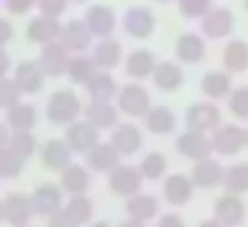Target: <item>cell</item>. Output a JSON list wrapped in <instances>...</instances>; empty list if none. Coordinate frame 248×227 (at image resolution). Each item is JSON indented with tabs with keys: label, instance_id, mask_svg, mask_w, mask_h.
Here are the masks:
<instances>
[{
	"label": "cell",
	"instance_id": "obj_12",
	"mask_svg": "<svg viewBox=\"0 0 248 227\" xmlns=\"http://www.w3.org/2000/svg\"><path fill=\"white\" fill-rule=\"evenodd\" d=\"M32 198V209L38 216H54L59 214L62 209H64V203H62V187H56V184H38L35 187V193L30 195Z\"/></svg>",
	"mask_w": 248,
	"mask_h": 227
},
{
	"label": "cell",
	"instance_id": "obj_38",
	"mask_svg": "<svg viewBox=\"0 0 248 227\" xmlns=\"http://www.w3.org/2000/svg\"><path fill=\"white\" fill-rule=\"evenodd\" d=\"M166 168H168V161H166V155H163V152H147L144 161L139 163L141 177H144V179H152V182H155V179H163Z\"/></svg>",
	"mask_w": 248,
	"mask_h": 227
},
{
	"label": "cell",
	"instance_id": "obj_17",
	"mask_svg": "<svg viewBox=\"0 0 248 227\" xmlns=\"http://www.w3.org/2000/svg\"><path fill=\"white\" fill-rule=\"evenodd\" d=\"M192 193H195L192 177H184V174H171V177H166V182H163V198H166L171 206L189 203Z\"/></svg>",
	"mask_w": 248,
	"mask_h": 227
},
{
	"label": "cell",
	"instance_id": "obj_43",
	"mask_svg": "<svg viewBox=\"0 0 248 227\" xmlns=\"http://www.w3.org/2000/svg\"><path fill=\"white\" fill-rule=\"evenodd\" d=\"M230 113L235 118L248 120V86H240L230 94Z\"/></svg>",
	"mask_w": 248,
	"mask_h": 227
},
{
	"label": "cell",
	"instance_id": "obj_37",
	"mask_svg": "<svg viewBox=\"0 0 248 227\" xmlns=\"http://www.w3.org/2000/svg\"><path fill=\"white\" fill-rule=\"evenodd\" d=\"M227 193H248V163H235V166L224 168V179H221Z\"/></svg>",
	"mask_w": 248,
	"mask_h": 227
},
{
	"label": "cell",
	"instance_id": "obj_41",
	"mask_svg": "<svg viewBox=\"0 0 248 227\" xmlns=\"http://www.w3.org/2000/svg\"><path fill=\"white\" fill-rule=\"evenodd\" d=\"M22 99V91H19L16 81L14 78H0V107L11 110L14 104H19Z\"/></svg>",
	"mask_w": 248,
	"mask_h": 227
},
{
	"label": "cell",
	"instance_id": "obj_1",
	"mask_svg": "<svg viewBox=\"0 0 248 227\" xmlns=\"http://www.w3.org/2000/svg\"><path fill=\"white\" fill-rule=\"evenodd\" d=\"M80 110H83L80 99L72 91H54L48 97V104H46V118L54 126H70V123H75Z\"/></svg>",
	"mask_w": 248,
	"mask_h": 227
},
{
	"label": "cell",
	"instance_id": "obj_46",
	"mask_svg": "<svg viewBox=\"0 0 248 227\" xmlns=\"http://www.w3.org/2000/svg\"><path fill=\"white\" fill-rule=\"evenodd\" d=\"M48 227H80V225H75V222H72L64 211H59V214L48 216Z\"/></svg>",
	"mask_w": 248,
	"mask_h": 227
},
{
	"label": "cell",
	"instance_id": "obj_27",
	"mask_svg": "<svg viewBox=\"0 0 248 227\" xmlns=\"http://www.w3.org/2000/svg\"><path fill=\"white\" fill-rule=\"evenodd\" d=\"M203 54H205V43H203L200 35H195V32L179 35V40H176L179 62H184V65H198V62L203 59Z\"/></svg>",
	"mask_w": 248,
	"mask_h": 227
},
{
	"label": "cell",
	"instance_id": "obj_40",
	"mask_svg": "<svg viewBox=\"0 0 248 227\" xmlns=\"http://www.w3.org/2000/svg\"><path fill=\"white\" fill-rule=\"evenodd\" d=\"M8 147H11V150L16 152V155H22L24 161H27V158H32V155H35V150H38L32 131H22V134H14L11 139H8Z\"/></svg>",
	"mask_w": 248,
	"mask_h": 227
},
{
	"label": "cell",
	"instance_id": "obj_7",
	"mask_svg": "<svg viewBox=\"0 0 248 227\" xmlns=\"http://www.w3.org/2000/svg\"><path fill=\"white\" fill-rule=\"evenodd\" d=\"M214 219L221 227H240L243 219H246V203L240 200V195H235V193L221 195L214 203Z\"/></svg>",
	"mask_w": 248,
	"mask_h": 227
},
{
	"label": "cell",
	"instance_id": "obj_42",
	"mask_svg": "<svg viewBox=\"0 0 248 227\" xmlns=\"http://www.w3.org/2000/svg\"><path fill=\"white\" fill-rule=\"evenodd\" d=\"M211 11V0H179V14L184 19H203Z\"/></svg>",
	"mask_w": 248,
	"mask_h": 227
},
{
	"label": "cell",
	"instance_id": "obj_58",
	"mask_svg": "<svg viewBox=\"0 0 248 227\" xmlns=\"http://www.w3.org/2000/svg\"><path fill=\"white\" fill-rule=\"evenodd\" d=\"M246 139H248V129H246Z\"/></svg>",
	"mask_w": 248,
	"mask_h": 227
},
{
	"label": "cell",
	"instance_id": "obj_56",
	"mask_svg": "<svg viewBox=\"0 0 248 227\" xmlns=\"http://www.w3.org/2000/svg\"><path fill=\"white\" fill-rule=\"evenodd\" d=\"M157 3H171V0H157Z\"/></svg>",
	"mask_w": 248,
	"mask_h": 227
},
{
	"label": "cell",
	"instance_id": "obj_55",
	"mask_svg": "<svg viewBox=\"0 0 248 227\" xmlns=\"http://www.w3.org/2000/svg\"><path fill=\"white\" fill-rule=\"evenodd\" d=\"M70 3H86V0H70Z\"/></svg>",
	"mask_w": 248,
	"mask_h": 227
},
{
	"label": "cell",
	"instance_id": "obj_10",
	"mask_svg": "<svg viewBox=\"0 0 248 227\" xmlns=\"http://www.w3.org/2000/svg\"><path fill=\"white\" fill-rule=\"evenodd\" d=\"M235 30V16L230 8H211L203 19H200V32L211 40H221L227 35H232Z\"/></svg>",
	"mask_w": 248,
	"mask_h": 227
},
{
	"label": "cell",
	"instance_id": "obj_50",
	"mask_svg": "<svg viewBox=\"0 0 248 227\" xmlns=\"http://www.w3.org/2000/svg\"><path fill=\"white\" fill-rule=\"evenodd\" d=\"M8 139H11V136H8V126L0 123V150H3V147H8Z\"/></svg>",
	"mask_w": 248,
	"mask_h": 227
},
{
	"label": "cell",
	"instance_id": "obj_36",
	"mask_svg": "<svg viewBox=\"0 0 248 227\" xmlns=\"http://www.w3.org/2000/svg\"><path fill=\"white\" fill-rule=\"evenodd\" d=\"M96 72H99V67L91 56H72L70 67H67V78H70L72 83H80V86H86Z\"/></svg>",
	"mask_w": 248,
	"mask_h": 227
},
{
	"label": "cell",
	"instance_id": "obj_8",
	"mask_svg": "<svg viewBox=\"0 0 248 227\" xmlns=\"http://www.w3.org/2000/svg\"><path fill=\"white\" fill-rule=\"evenodd\" d=\"M70 49H67L62 40H54V43H46L43 51H40V67H43L46 75L51 78H59L67 75V67H70Z\"/></svg>",
	"mask_w": 248,
	"mask_h": 227
},
{
	"label": "cell",
	"instance_id": "obj_44",
	"mask_svg": "<svg viewBox=\"0 0 248 227\" xmlns=\"http://www.w3.org/2000/svg\"><path fill=\"white\" fill-rule=\"evenodd\" d=\"M67 6H70V0H38L40 14L43 16H54V19H59L67 11Z\"/></svg>",
	"mask_w": 248,
	"mask_h": 227
},
{
	"label": "cell",
	"instance_id": "obj_2",
	"mask_svg": "<svg viewBox=\"0 0 248 227\" xmlns=\"http://www.w3.org/2000/svg\"><path fill=\"white\" fill-rule=\"evenodd\" d=\"M118 107L120 113H125L128 118H144L150 113V94H147L144 86L139 83H128L118 91Z\"/></svg>",
	"mask_w": 248,
	"mask_h": 227
},
{
	"label": "cell",
	"instance_id": "obj_34",
	"mask_svg": "<svg viewBox=\"0 0 248 227\" xmlns=\"http://www.w3.org/2000/svg\"><path fill=\"white\" fill-rule=\"evenodd\" d=\"M120 54H123V49H120L118 40L104 38V40H99V43H96L91 59L96 62V67H102V70H112V67L120 65Z\"/></svg>",
	"mask_w": 248,
	"mask_h": 227
},
{
	"label": "cell",
	"instance_id": "obj_18",
	"mask_svg": "<svg viewBox=\"0 0 248 227\" xmlns=\"http://www.w3.org/2000/svg\"><path fill=\"white\" fill-rule=\"evenodd\" d=\"M86 24L93 32V38L104 40V38H109V35L115 32L118 19H115V11L109 6H91L88 14H86Z\"/></svg>",
	"mask_w": 248,
	"mask_h": 227
},
{
	"label": "cell",
	"instance_id": "obj_16",
	"mask_svg": "<svg viewBox=\"0 0 248 227\" xmlns=\"http://www.w3.org/2000/svg\"><path fill=\"white\" fill-rule=\"evenodd\" d=\"M14 81H16L22 94H38L46 86V72L40 67V62H22L14 72Z\"/></svg>",
	"mask_w": 248,
	"mask_h": 227
},
{
	"label": "cell",
	"instance_id": "obj_57",
	"mask_svg": "<svg viewBox=\"0 0 248 227\" xmlns=\"http://www.w3.org/2000/svg\"><path fill=\"white\" fill-rule=\"evenodd\" d=\"M243 6H246V8H248V0H243Z\"/></svg>",
	"mask_w": 248,
	"mask_h": 227
},
{
	"label": "cell",
	"instance_id": "obj_53",
	"mask_svg": "<svg viewBox=\"0 0 248 227\" xmlns=\"http://www.w3.org/2000/svg\"><path fill=\"white\" fill-rule=\"evenodd\" d=\"M6 222V206H3V200H0V225Z\"/></svg>",
	"mask_w": 248,
	"mask_h": 227
},
{
	"label": "cell",
	"instance_id": "obj_45",
	"mask_svg": "<svg viewBox=\"0 0 248 227\" xmlns=\"http://www.w3.org/2000/svg\"><path fill=\"white\" fill-rule=\"evenodd\" d=\"M35 3H38V0H6V8L14 16H22V14H27Z\"/></svg>",
	"mask_w": 248,
	"mask_h": 227
},
{
	"label": "cell",
	"instance_id": "obj_22",
	"mask_svg": "<svg viewBox=\"0 0 248 227\" xmlns=\"http://www.w3.org/2000/svg\"><path fill=\"white\" fill-rule=\"evenodd\" d=\"M152 83L166 94L179 91L182 83H184V72L176 62H160V65L155 67V72H152Z\"/></svg>",
	"mask_w": 248,
	"mask_h": 227
},
{
	"label": "cell",
	"instance_id": "obj_3",
	"mask_svg": "<svg viewBox=\"0 0 248 227\" xmlns=\"http://www.w3.org/2000/svg\"><path fill=\"white\" fill-rule=\"evenodd\" d=\"M184 123H187V129H192V131L208 134V131H216L221 126V110L216 107L214 102H198V104H192V107L187 110Z\"/></svg>",
	"mask_w": 248,
	"mask_h": 227
},
{
	"label": "cell",
	"instance_id": "obj_52",
	"mask_svg": "<svg viewBox=\"0 0 248 227\" xmlns=\"http://www.w3.org/2000/svg\"><path fill=\"white\" fill-rule=\"evenodd\" d=\"M198 227H221V225H219V222H216V219H208V222H200Z\"/></svg>",
	"mask_w": 248,
	"mask_h": 227
},
{
	"label": "cell",
	"instance_id": "obj_4",
	"mask_svg": "<svg viewBox=\"0 0 248 227\" xmlns=\"http://www.w3.org/2000/svg\"><path fill=\"white\" fill-rule=\"evenodd\" d=\"M211 145H214L216 155H237V152L248 145L246 129H240L237 123L219 126V129L214 131V136H211Z\"/></svg>",
	"mask_w": 248,
	"mask_h": 227
},
{
	"label": "cell",
	"instance_id": "obj_14",
	"mask_svg": "<svg viewBox=\"0 0 248 227\" xmlns=\"http://www.w3.org/2000/svg\"><path fill=\"white\" fill-rule=\"evenodd\" d=\"M93 32L88 30L86 19H70L67 24H62V43L70 49V54H83L91 46Z\"/></svg>",
	"mask_w": 248,
	"mask_h": 227
},
{
	"label": "cell",
	"instance_id": "obj_35",
	"mask_svg": "<svg viewBox=\"0 0 248 227\" xmlns=\"http://www.w3.org/2000/svg\"><path fill=\"white\" fill-rule=\"evenodd\" d=\"M62 211H64L75 225H88L91 216H93V200L88 198L86 193H83V195H70V200L64 203V209H62Z\"/></svg>",
	"mask_w": 248,
	"mask_h": 227
},
{
	"label": "cell",
	"instance_id": "obj_49",
	"mask_svg": "<svg viewBox=\"0 0 248 227\" xmlns=\"http://www.w3.org/2000/svg\"><path fill=\"white\" fill-rule=\"evenodd\" d=\"M8 67H11V59H8V54L3 49H0V78H6Z\"/></svg>",
	"mask_w": 248,
	"mask_h": 227
},
{
	"label": "cell",
	"instance_id": "obj_30",
	"mask_svg": "<svg viewBox=\"0 0 248 227\" xmlns=\"http://www.w3.org/2000/svg\"><path fill=\"white\" fill-rule=\"evenodd\" d=\"M86 91L91 97V102H109L118 97V83L109 72H96L91 81L86 83Z\"/></svg>",
	"mask_w": 248,
	"mask_h": 227
},
{
	"label": "cell",
	"instance_id": "obj_5",
	"mask_svg": "<svg viewBox=\"0 0 248 227\" xmlns=\"http://www.w3.org/2000/svg\"><path fill=\"white\" fill-rule=\"evenodd\" d=\"M176 152L189 161H203V158H211L214 152V145H211V136L203 134V131H184V134L176 136Z\"/></svg>",
	"mask_w": 248,
	"mask_h": 227
},
{
	"label": "cell",
	"instance_id": "obj_47",
	"mask_svg": "<svg viewBox=\"0 0 248 227\" xmlns=\"http://www.w3.org/2000/svg\"><path fill=\"white\" fill-rule=\"evenodd\" d=\"M11 38H14V27H11V22L0 16V49H3V46H6Z\"/></svg>",
	"mask_w": 248,
	"mask_h": 227
},
{
	"label": "cell",
	"instance_id": "obj_25",
	"mask_svg": "<svg viewBox=\"0 0 248 227\" xmlns=\"http://www.w3.org/2000/svg\"><path fill=\"white\" fill-rule=\"evenodd\" d=\"M144 126H147L150 134H157V136L173 134V131H176V115L168 107L157 104V107H150V113L144 115Z\"/></svg>",
	"mask_w": 248,
	"mask_h": 227
},
{
	"label": "cell",
	"instance_id": "obj_19",
	"mask_svg": "<svg viewBox=\"0 0 248 227\" xmlns=\"http://www.w3.org/2000/svg\"><path fill=\"white\" fill-rule=\"evenodd\" d=\"M109 145L120 152V155H136L141 150V131L134 123H120L112 129V139Z\"/></svg>",
	"mask_w": 248,
	"mask_h": 227
},
{
	"label": "cell",
	"instance_id": "obj_24",
	"mask_svg": "<svg viewBox=\"0 0 248 227\" xmlns=\"http://www.w3.org/2000/svg\"><path fill=\"white\" fill-rule=\"evenodd\" d=\"M6 120H8V129L14 131V134H22V131H32L35 123H38V110L32 107V104H14L11 110H6Z\"/></svg>",
	"mask_w": 248,
	"mask_h": 227
},
{
	"label": "cell",
	"instance_id": "obj_32",
	"mask_svg": "<svg viewBox=\"0 0 248 227\" xmlns=\"http://www.w3.org/2000/svg\"><path fill=\"white\" fill-rule=\"evenodd\" d=\"M91 184V177H88V168L78 166V163H70V166L62 171V190L70 195H83Z\"/></svg>",
	"mask_w": 248,
	"mask_h": 227
},
{
	"label": "cell",
	"instance_id": "obj_39",
	"mask_svg": "<svg viewBox=\"0 0 248 227\" xmlns=\"http://www.w3.org/2000/svg\"><path fill=\"white\" fill-rule=\"evenodd\" d=\"M24 168V158L16 155L11 147H3L0 150V179H14L19 177Z\"/></svg>",
	"mask_w": 248,
	"mask_h": 227
},
{
	"label": "cell",
	"instance_id": "obj_51",
	"mask_svg": "<svg viewBox=\"0 0 248 227\" xmlns=\"http://www.w3.org/2000/svg\"><path fill=\"white\" fill-rule=\"evenodd\" d=\"M120 227H144V222H136V219H128V222H123Z\"/></svg>",
	"mask_w": 248,
	"mask_h": 227
},
{
	"label": "cell",
	"instance_id": "obj_33",
	"mask_svg": "<svg viewBox=\"0 0 248 227\" xmlns=\"http://www.w3.org/2000/svg\"><path fill=\"white\" fill-rule=\"evenodd\" d=\"M227 72H243L248 70V43L246 40H230L221 51Z\"/></svg>",
	"mask_w": 248,
	"mask_h": 227
},
{
	"label": "cell",
	"instance_id": "obj_9",
	"mask_svg": "<svg viewBox=\"0 0 248 227\" xmlns=\"http://www.w3.org/2000/svg\"><path fill=\"white\" fill-rule=\"evenodd\" d=\"M64 142L70 145L72 152H83L86 155V152H91L99 145V129L91 126L88 120H75V123L67 126Z\"/></svg>",
	"mask_w": 248,
	"mask_h": 227
},
{
	"label": "cell",
	"instance_id": "obj_20",
	"mask_svg": "<svg viewBox=\"0 0 248 227\" xmlns=\"http://www.w3.org/2000/svg\"><path fill=\"white\" fill-rule=\"evenodd\" d=\"M70 155L72 150L64 139H48L43 145V150H40V161H43V166L48 171H64L70 166Z\"/></svg>",
	"mask_w": 248,
	"mask_h": 227
},
{
	"label": "cell",
	"instance_id": "obj_29",
	"mask_svg": "<svg viewBox=\"0 0 248 227\" xmlns=\"http://www.w3.org/2000/svg\"><path fill=\"white\" fill-rule=\"evenodd\" d=\"M200 91L211 99H221L227 94H232V78L230 72H221V70H211L200 78Z\"/></svg>",
	"mask_w": 248,
	"mask_h": 227
},
{
	"label": "cell",
	"instance_id": "obj_48",
	"mask_svg": "<svg viewBox=\"0 0 248 227\" xmlns=\"http://www.w3.org/2000/svg\"><path fill=\"white\" fill-rule=\"evenodd\" d=\"M157 227H184V219L179 214H163V219Z\"/></svg>",
	"mask_w": 248,
	"mask_h": 227
},
{
	"label": "cell",
	"instance_id": "obj_15",
	"mask_svg": "<svg viewBox=\"0 0 248 227\" xmlns=\"http://www.w3.org/2000/svg\"><path fill=\"white\" fill-rule=\"evenodd\" d=\"M62 38V24L59 19L54 16H35L32 22L27 24V40L30 43H38V46H46V43H54V40Z\"/></svg>",
	"mask_w": 248,
	"mask_h": 227
},
{
	"label": "cell",
	"instance_id": "obj_13",
	"mask_svg": "<svg viewBox=\"0 0 248 227\" xmlns=\"http://www.w3.org/2000/svg\"><path fill=\"white\" fill-rule=\"evenodd\" d=\"M141 171L139 168H131V166H118L109 171V190L115 195H123V198H131L141 190Z\"/></svg>",
	"mask_w": 248,
	"mask_h": 227
},
{
	"label": "cell",
	"instance_id": "obj_28",
	"mask_svg": "<svg viewBox=\"0 0 248 227\" xmlns=\"http://www.w3.org/2000/svg\"><path fill=\"white\" fill-rule=\"evenodd\" d=\"M83 113H86L88 123L96 126L99 131L102 129H115V123H118V107H115L112 102H91Z\"/></svg>",
	"mask_w": 248,
	"mask_h": 227
},
{
	"label": "cell",
	"instance_id": "obj_11",
	"mask_svg": "<svg viewBox=\"0 0 248 227\" xmlns=\"http://www.w3.org/2000/svg\"><path fill=\"white\" fill-rule=\"evenodd\" d=\"M3 206H6V222L11 227H27L30 219L35 216L32 198L24 193H8L3 198Z\"/></svg>",
	"mask_w": 248,
	"mask_h": 227
},
{
	"label": "cell",
	"instance_id": "obj_26",
	"mask_svg": "<svg viewBox=\"0 0 248 227\" xmlns=\"http://www.w3.org/2000/svg\"><path fill=\"white\" fill-rule=\"evenodd\" d=\"M157 62H155V54L147 49H136L131 51L128 56H125V72H128L131 78H152V72H155Z\"/></svg>",
	"mask_w": 248,
	"mask_h": 227
},
{
	"label": "cell",
	"instance_id": "obj_23",
	"mask_svg": "<svg viewBox=\"0 0 248 227\" xmlns=\"http://www.w3.org/2000/svg\"><path fill=\"white\" fill-rule=\"evenodd\" d=\"M125 214L128 219H136V222H150L157 216V198L155 195H144V193H136L125 200Z\"/></svg>",
	"mask_w": 248,
	"mask_h": 227
},
{
	"label": "cell",
	"instance_id": "obj_54",
	"mask_svg": "<svg viewBox=\"0 0 248 227\" xmlns=\"http://www.w3.org/2000/svg\"><path fill=\"white\" fill-rule=\"evenodd\" d=\"M91 227H112V225H109V222H93Z\"/></svg>",
	"mask_w": 248,
	"mask_h": 227
},
{
	"label": "cell",
	"instance_id": "obj_21",
	"mask_svg": "<svg viewBox=\"0 0 248 227\" xmlns=\"http://www.w3.org/2000/svg\"><path fill=\"white\" fill-rule=\"evenodd\" d=\"M189 177H192L195 187L211 190V187H216V184H221L224 168H221V163L214 161V158H203V161H195V168H192Z\"/></svg>",
	"mask_w": 248,
	"mask_h": 227
},
{
	"label": "cell",
	"instance_id": "obj_6",
	"mask_svg": "<svg viewBox=\"0 0 248 227\" xmlns=\"http://www.w3.org/2000/svg\"><path fill=\"white\" fill-rule=\"evenodd\" d=\"M123 30H125V35H131L136 40L150 38L155 32V14L147 6H131L123 14Z\"/></svg>",
	"mask_w": 248,
	"mask_h": 227
},
{
	"label": "cell",
	"instance_id": "obj_31",
	"mask_svg": "<svg viewBox=\"0 0 248 227\" xmlns=\"http://www.w3.org/2000/svg\"><path fill=\"white\" fill-rule=\"evenodd\" d=\"M86 163L93 171H112L120 163V152L115 150L112 145H102V142H99L91 152H86Z\"/></svg>",
	"mask_w": 248,
	"mask_h": 227
}]
</instances>
